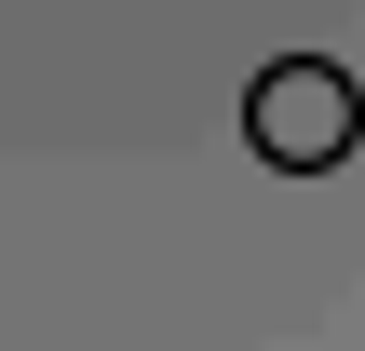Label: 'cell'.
I'll list each match as a JSON object with an SVG mask.
<instances>
[{
  "label": "cell",
  "instance_id": "1",
  "mask_svg": "<svg viewBox=\"0 0 365 351\" xmlns=\"http://www.w3.org/2000/svg\"><path fill=\"white\" fill-rule=\"evenodd\" d=\"M244 149H257L271 176L352 162V149H365V81L339 68V54H271V68L244 81Z\"/></svg>",
  "mask_w": 365,
  "mask_h": 351
}]
</instances>
